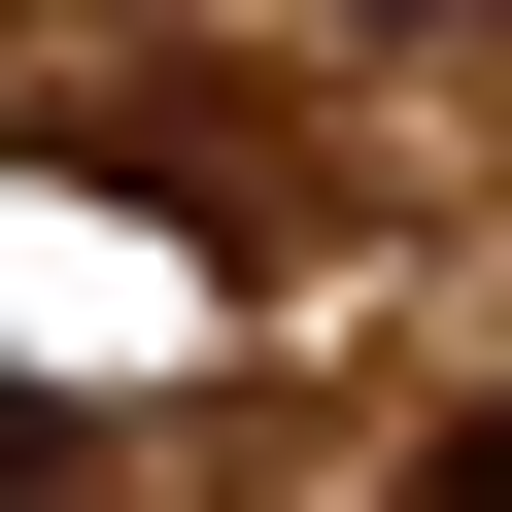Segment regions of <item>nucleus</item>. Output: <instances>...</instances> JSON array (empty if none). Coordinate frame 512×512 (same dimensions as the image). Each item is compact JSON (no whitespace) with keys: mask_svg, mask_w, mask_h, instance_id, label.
<instances>
[{"mask_svg":"<svg viewBox=\"0 0 512 512\" xmlns=\"http://www.w3.org/2000/svg\"><path fill=\"white\" fill-rule=\"evenodd\" d=\"M410 35H512V0H410Z\"/></svg>","mask_w":512,"mask_h":512,"instance_id":"nucleus-2","label":"nucleus"},{"mask_svg":"<svg viewBox=\"0 0 512 512\" xmlns=\"http://www.w3.org/2000/svg\"><path fill=\"white\" fill-rule=\"evenodd\" d=\"M410 512H512V410H444V444H410Z\"/></svg>","mask_w":512,"mask_h":512,"instance_id":"nucleus-1","label":"nucleus"}]
</instances>
